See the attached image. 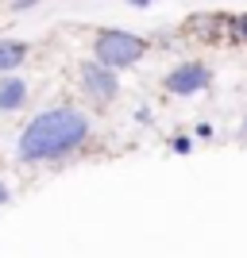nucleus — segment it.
Here are the masks:
<instances>
[{
  "mask_svg": "<svg viewBox=\"0 0 247 258\" xmlns=\"http://www.w3.org/2000/svg\"><path fill=\"white\" fill-rule=\"evenodd\" d=\"M85 135H89L85 112H77V108L39 112L20 135V158L23 162H43V158H54V154H66V151H74V147H81Z\"/></svg>",
  "mask_w": 247,
  "mask_h": 258,
  "instance_id": "f257e3e1",
  "label": "nucleus"
},
{
  "mask_svg": "<svg viewBox=\"0 0 247 258\" xmlns=\"http://www.w3.org/2000/svg\"><path fill=\"white\" fill-rule=\"evenodd\" d=\"M147 54V43H143L139 35H128V31H105L97 39V62L112 66V70H120V66H135Z\"/></svg>",
  "mask_w": 247,
  "mask_h": 258,
  "instance_id": "f03ea898",
  "label": "nucleus"
},
{
  "mask_svg": "<svg viewBox=\"0 0 247 258\" xmlns=\"http://www.w3.org/2000/svg\"><path fill=\"white\" fill-rule=\"evenodd\" d=\"M213 81V74H209V66L201 62H185V66H174L170 74H166V89L170 93H178V97H189V93H201L205 85Z\"/></svg>",
  "mask_w": 247,
  "mask_h": 258,
  "instance_id": "7ed1b4c3",
  "label": "nucleus"
},
{
  "mask_svg": "<svg viewBox=\"0 0 247 258\" xmlns=\"http://www.w3.org/2000/svg\"><path fill=\"white\" fill-rule=\"evenodd\" d=\"M81 85H85V93H93V97L101 100H112L116 97V74H112V66L105 62H85L81 66Z\"/></svg>",
  "mask_w": 247,
  "mask_h": 258,
  "instance_id": "20e7f679",
  "label": "nucleus"
},
{
  "mask_svg": "<svg viewBox=\"0 0 247 258\" xmlns=\"http://www.w3.org/2000/svg\"><path fill=\"white\" fill-rule=\"evenodd\" d=\"M27 100V81L23 77H0V112H16Z\"/></svg>",
  "mask_w": 247,
  "mask_h": 258,
  "instance_id": "39448f33",
  "label": "nucleus"
},
{
  "mask_svg": "<svg viewBox=\"0 0 247 258\" xmlns=\"http://www.w3.org/2000/svg\"><path fill=\"white\" fill-rule=\"evenodd\" d=\"M27 58V43H16V39H0V70H16Z\"/></svg>",
  "mask_w": 247,
  "mask_h": 258,
  "instance_id": "423d86ee",
  "label": "nucleus"
},
{
  "mask_svg": "<svg viewBox=\"0 0 247 258\" xmlns=\"http://www.w3.org/2000/svg\"><path fill=\"white\" fill-rule=\"evenodd\" d=\"M170 147H174L178 154H189V151H193V139H189V135H178V139H174Z\"/></svg>",
  "mask_w": 247,
  "mask_h": 258,
  "instance_id": "0eeeda50",
  "label": "nucleus"
},
{
  "mask_svg": "<svg viewBox=\"0 0 247 258\" xmlns=\"http://www.w3.org/2000/svg\"><path fill=\"white\" fill-rule=\"evenodd\" d=\"M236 31H239V39H243V43H247V16H243V20L236 23Z\"/></svg>",
  "mask_w": 247,
  "mask_h": 258,
  "instance_id": "6e6552de",
  "label": "nucleus"
},
{
  "mask_svg": "<svg viewBox=\"0 0 247 258\" xmlns=\"http://www.w3.org/2000/svg\"><path fill=\"white\" fill-rule=\"evenodd\" d=\"M4 201H8V185L0 181V205H4Z\"/></svg>",
  "mask_w": 247,
  "mask_h": 258,
  "instance_id": "1a4fd4ad",
  "label": "nucleus"
},
{
  "mask_svg": "<svg viewBox=\"0 0 247 258\" xmlns=\"http://www.w3.org/2000/svg\"><path fill=\"white\" fill-rule=\"evenodd\" d=\"M128 4H147V0H128Z\"/></svg>",
  "mask_w": 247,
  "mask_h": 258,
  "instance_id": "9d476101",
  "label": "nucleus"
}]
</instances>
